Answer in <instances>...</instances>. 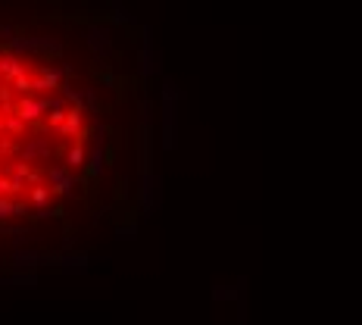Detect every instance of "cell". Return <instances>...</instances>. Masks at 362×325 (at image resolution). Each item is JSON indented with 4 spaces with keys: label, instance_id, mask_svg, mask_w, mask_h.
<instances>
[{
    "label": "cell",
    "instance_id": "cell-1",
    "mask_svg": "<svg viewBox=\"0 0 362 325\" xmlns=\"http://www.w3.org/2000/svg\"><path fill=\"white\" fill-rule=\"evenodd\" d=\"M54 38L0 25V219L47 207L85 163L88 110Z\"/></svg>",
    "mask_w": 362,
    "mask_h": 325
}]
</instances>
